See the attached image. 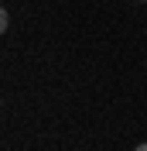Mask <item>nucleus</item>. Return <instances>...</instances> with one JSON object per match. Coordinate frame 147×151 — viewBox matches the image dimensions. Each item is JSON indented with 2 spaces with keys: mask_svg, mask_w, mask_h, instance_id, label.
<instances>
[{
  "mask_svg": "<svg viewBox=\"0 0 147 151\" xmlns=\"http://www.w3.org/2000/svg\"><path fill=\"white\" fill-rule=\"evenodd\" d=\"M133 151H147V141H144V144H137V148H133Z\"/></svg>",
  "mask_w": 147,
  "mask_h": 151,
  "instance_id": "obj_1",
  "label": "nucleus"
}]
</instances>
